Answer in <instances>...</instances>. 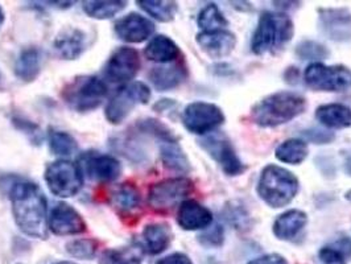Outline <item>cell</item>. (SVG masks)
I'll return each mask as SVG.
<instances>
[{"label": "cell", "mask_w": 351, "mask_h": 264, "mask_svg": "<svg viewBox=\"0 0 351 264\" xmlns=\"http://www.w3.org/2000/svg\"><path fill=\"white\" fill-rule=\"evenodd\" d=\"M198 25L202 31L225 29L228 20L215 4H208L198 15Z\"/></svg>", "instance_id": "836d02e7"}, {"label": "cell", "mask_w": 351, "mask_h": 264, "mask_svg": "<svg viewBox=\"0 0 351 264\" xmlns=\"http://www.w3.org/2000/svg\"><path fill=\"white\" fill-rule=\"evenodd\" d=\"M155 32V24L141 14L131 12L115 23V34L130 44H139Z\"/></svg>", "instance_id": "2e32d148"}, {"label": "cell", "mask_w": 351, "mask_h": 264, "mask_svg": "<svg viewBox=\"0 0 351 264\" xmlns=\"http://www.w3.org/2000/svg\"><path fill=\"white\" fill-rule=\"evenodd\" d=\"M197 43L213 58H223L234 51L237 36L228 29L202 31L197 35Z\"/></svg>", "instance_id": "e0dca14e"}, {"label": "cell", "mask_w": 351, "mask_h": 264, "mask_svg": "<svg viewBox=\"0 0 351 264\" xmlns=\"http://www.w3.org/2000/svg\"><path fill=\"white\" fill-rule=\"evenodd\" d=\"M186 78V69L181 64L161 65L149 73V80L158 91L175 88Z\"/></svg>", "instance_id": "d4e9b609"}, {"label": "cell", "mask_w": 351, "mask_h": 264, "mask_svg": "<svg viewBox=\"0 0 351 264\" xmlns=\"http://www.w3.org/2000/svg\"><path fill=\"white\" fill-rule=\"evenodd\" d=\"M156 264H193L191 258L182 252H175V254H171L162 259L158 261Z\"/></svg>", "instance_id": "b9f144b4"}, {"label": "cell", "mask_w": 351, "mask_h": 264, "mask_svg": "<svg viewBox=\"0 0 351 264\" xmlns=\"http://www.w3.org/2000/svg\"><path fill=\"white\" fill-rule=\"evenodd\" d=\"M139 53L134 48L122 47L112 53L105 65V77L115 84L128 82L141 71Z\"/></svg>", "instance_id": "7c38bea8"}, {"label": "cell", "mask_w": 351, "mask_h": 264, "mask_svg": "<svg viewBox=\"0 0 351 264\" xmlns=\"http://www.w3.org/2000/svg\"><path fill=\"white\" fill-rule=\"evenodd\" d=\"M346 198H348V200L351 202V191H349V192L346 193Z\"/></svg>", "instance_id": "bcb514c9"}, {"label": "cell", "mask_w": 351, "mask_h": 264, "mask_svg": "<svg viewBox=\"0 0 351 264\" xmlns=\"http://www.w3.org/2000/svg\"><path fill=\"white\" fill-rule=\"evenodd\" d=\"M185 128L195 135H206L225 123V114L214 104L193 102L182 112Z\"/></svg>", "instance_id": "30bf717a"}, {"label": "cell", "mask_w": 351, "mask_h": 264, "mask_svg": "<svg viewBox=\"0 0 351 264\" xmlns=\"http://www.w3.org/2000/svg\"><path fill=\"white\" fill-rule=\"evenodd\" d=\"M110 200L115 211L125 217H130L141 209V191L131 182H123L115 187L111 192Z\"/></svg>", "instance_id": "44dd1931"}, {"label": "cell", "mask_w": 351, "mask_h": 264, "mask_svg": "<svg viewBox=\"0 0 351 264\" xmlns=\"http://www.w3.org/2000/svg\"><path fill=\"white\" fill-rule=\"evenodd\" d=\"M3 21H4V12H3V8H1V5H0V27H1Z\"/></svg>", "instance_id": "f6af8a7d"}, {"label": "cell", "mask_w": 351, "mask_h": 264, "mask_svg": "<svg viewBox=\"0 0 351 264\" xmlns=\"http://www.w3.org/2000/svg\"><path fill=\"white\" fill-rule=\"evenodd\" d=\"M41 64H43L41 51L37 48H27L20 53L15 62L14 71L19 80L24 82H32L41 71Z\"/></svg>", "instance_id": "484cf974"}, {"label": "cell", "mask_w": 351, "mask_h": 264, "mask_svg": "<svg viewBox=\"0 0 351 264\" xmlns=\"http://www.w3.org/2000/svg\"><path fill=\"white\" fill-rule=\"evenodd\" d=\"M345 169L349 173V176H351V152L346 156V160H345Z\"/></svg>", "instance_id": "ee69618b"}, {"label": "cell", "mask_w": 351, "mask_h": 264, "mask_svg": "<svg viewBox=\"0 0 351 264\" xmlns=\"http://www.w3.org/2000/svg\"><path fill=\"white\" fill-rule=\"evenodd\" d=\"M49 148L54 155L71 156L78 152V143L71 134L58 130H49L48 134Z\"/></svg>", "instance_id": "1f68e13d"}, {"label": "cell", "mask_w": 351, "mask_h": 264, "mask_svg": "<svg viewBox=\"0 0 351 264\" xmlns=\"http://www.w3.org/2000/svg\"><path fill=\"white\" fill-rule=\"evenodd\" d=\"M14 123L16 124L19 127V130L24 131L25 134L31 135V139L34 141H38V136H40V132H38V127L34 123H29V121H24L21 118H15L14 119Z\"/></svg>", "instance_id": "60d3db41"}, {"label": "cell", "mask_w": 351, "mask_h": 264, "mask_svg": "<svg viewBox=\"0 0 351 264\" xmlns=\"http://www.w3.org/2000/svg\"><path fill=\"white\" fill-rule=\"evenodd\" d=\"M54 49L64 60H77L86 51L88 37L78 28H65L54 40Z\"/></svg>", "instance_id": "d6986e66"}, {"label": "cell", "mask_w": 351, "mask_h": 264, "mask_svg": "<svg viewBox=\"0 0 351 264\" xmlns=\"http://www.w3.org/2000/svg\"><path fill=\"white\" fill-rule=\"evenodd\" d=\"M309 154L306 143L301 139H288L282 141L276 148V158L281 163L298 165L301 164Z\"/></svg>", "instance_id": "f1b7e54d"}, {"label": "cell", "mask_w": 351, "mask_h": 264, "mask_svg": "<svg viewBox=\"0 0 351 264\" xmlns=\"http://www.w3.org/2000/svg\"><path fill=\"white\" fill-rule=\"evenodd\" d=\"M98 248V242L94 239H75L66 245V251L77 259H91Z\"/></svg>", "instance_id": "e575fe53"}, {"label": "cell", "mask_w": 351, "mask_h": 264, "mask_svg": "<svg viewBox=\"0 0 351 264\" xmlns=\"http://www.w3.org/2000/svg\"><path fill=\"white\" fill-rule=\"evenodd\" d=\"M293 23L284 14L263 12L251 40V49L258 56L282 49L293 37Z\"/></svg>", "instance_id": "3957f363"}, {"label": "cell", "mask_w": 351, "mask_h": 264, "mask_svg": "<svg viewBox=\"0 0 351 264\" xmlns=\"http://www.w3.org/2000/svg\"><path fill=\"white\" fill-rule=\"evenodd\" d=\"M127 7V1H121V0H110V1H84L82 3V10L85 14L93 19L98 20H105V19H111L121 14L124 8Z\"/></svg>", "instance_id": "83f0119b"}, {"label": "cell", "mask_w": 351, "mask_h": 264, "mask_svg": "<svg viewBox=\"0 0 351 264\" xmlns=\"http://www.w3.org/2000/svg\"><path fill=\"white\" fill-rule=\"evenodd\" d=\"M80 167L84 175L97 182H112L122 175V164L118 158L98 152L85 154Z\"/></svg>", "instance_id": "4fadbf2b"}, {"label": "cell", "mask_w": 351, "mask_h": 264, "mask_svg": "<svg viewBox=\"0 0 351 264\" xmlns=\"http://www.w3.org/2000/svg\"><path fill=\"white\" fill-rule=\"evenodd\" d=\"M10 200L19 229L28 237L47 239L48 205L40 187L31 181H16L10 188Z\"/></svg>", "instance_id": "6da1fadb"}, {"label": "cell", "mask_w": 351, "mask_h": 264, "mask_svg": "<svg viewBox=\"0 0 351 264\" xmlns=\"http://www.w3.org/2000/svg\"><path fill=\"white\" fill-rule=\"evenodd\" d=\"M145 57L149 61L158 62V64H168L176 61L178 58L180 48L172 38L168 36H155L145 48Z\"/></svg>", "instance_id": "cb8c5ba5"}, {"label": "cell", "mask_w": 351, "mask_h": 264, "mask_svg": "<svg viewBox=\"0 0 351 264\" xmlns=\"http://www.w3.org/2000/svg\"><path fill=\"white\" fill-rule=\"evenodd\" d=\"M318 258L322 264H346L351 258V239L341 238L330 246L322 247Z\"/></svg>", "instance_id": "f546056e"}, {"label": "cell", "mask_w": 351, "mask_h": 264, "mask_svg": "<svg viewBox=\"0 0 351 264\" xmlns=\"http://www.w3.org/2000/svg\"><path fill=\"white\" fill-rule=\"evenodd\" d=\"M298 177L279 165H267L261 173L258 194L271 208H284L292 202L299 192Z\"/></svg>", "instance_id": "277c9868"}, {"label": "cell", "mask_w": 351, "mask_h": 264, "mask_svg": "<svg viewBox=\"0 0 351 264\" xmlns=\"http://www.w3.org/2000/svg\"><path fill=\"white\" fill-rule=\"evenodd\" d=\"M45 181L49 191L60 198H71L84 187V172L81 167L69 160H57L45 169Z\"/></svg>", "instance_id": "52a82bcc"}, {"label": "cell", "mask_w": 351, "mask_h": 264, "mask_svg": "<svg viewBox=\"0 0 351 264\" xmlns=\"http://www.w3.org/2000/svg\"><path fill=\"white\" fill-rule=\"evenodd\" d=\"M304 135L306 136L308 141H313L316 144H326L333 141L334 135L326 131H318V130H311V131H305Z\"/></svg>", "instance_id": "ab89813d"}, {"label": "cell", "mask_w": 351, "mask_h": 264, "mask_svg": "<svg viewBox=\"0 0 351 264\" xmlns=\"http://www.w3.org/2000/svg\"><path fill=\"white\" fill-rule=\"evenodd\" d=\"M172 238L173 234L168 224H149L141 232V247L149 255H158L169 247Z\"/></svg>", "instance_id": "ffe728a7"}, {"label": "cell", "mask_w": 351, "mask_h": 264, "mask_svg": "<svg viewBox=\"0 0 351 264\" xmlns=\"http://www.w3.org/2000/svg\"><path fill=\"white\" fill-rule=\"evenodd\" d=\"M160 156L165 168L169 171L186 173L191 169L189 160L177 141H167L160 147Z\"/></svg>", "instance_id": "4316f807"}, {"label": "cell", "mask_w": 351, "mask_h": 264, "mask_svg": "<svg viewBox=\"0 0 351 264\" xmlns=\"http://www.w3.org/2000/svg\"><path fill=\"white\" fill-rule=\"evenodd\" d=\"M306 108V99L293 91H278L263 98L252 107L254 123L271 128L288 123L298 118Z\"/></svg>", "instance_id": "7a4b0ae2"}, {"label": "cell", "mask_w": 351, "mask_h": 264, "mask_svg": "<svg viewBox=\"0 0 351 264\" xmlns=\"http://www.w3.org/2000/svg\"><path fill=\"white\" fill-rule=\"evenodd\" d=\"M48 228L53 234L65 237L77 235L86 231V222L82 215L65 202L57 204L49 215Z\"/></svg>", "instance_id": "5bb4252c"}, {"label": "cell", "mask_w": 351, "mask_h": 264, "mask_svg": "<svg viewBox=\"0 0 351 264\" xmlns=\"http://www.w3.org/2000/svg\"><path fill=\"white\" fill-rule=\"evenodd\" d=\"M141 10H144L149 16L156 19L161 23H169L175 19L178 5L176 1L168 0H139L138 1Z\"/></svg>", "instance_id": "4dcf8cb0"}, {"label": "cell", "mask_w": 351, "mask_h": 264, "mask_svg": "<svg viewBox=\"0 0 351 264\" xmlns=\"http://www.w3.org/2000/svg\"><path fill=\"white\" fill-rule=\"evenodd\" d=\"M107 95L105 82L94 75H78L62 88L61 97L71 110L88 112L102 105Z\"/></svg>", "instance_id": "5b68a950"}, {"label": "cell", "mask_w": 351, "mask_h": 264, "mask_svg": "<svg viewBox=\"0 0 351 264\" xmlns=\"http://www.w3.org/2000/svg\"><path fill=\"white\" fill-rule=\"evenodd\" d=\"M151 99V90L144 82H131L119 88L106 107V119L111 124H121L138 106Z\"/></svg>", "instance_id": "ba28073f"}, {"label": "cell", "mask_w": 351, "mask_h": 264, "mask_svg": "<svg viewBox=\"0 0 351 264\" xmlns=\"http://www.w3.org/2000/svg\"><path fill=\"white\" fill-rule=\"evenodd\" d=\"M99 264H141V251L136 248H110L102 254Z\"/></svg>", "instance_id": "d6a6232c"}, {"label": "cell", "mask_w": 351, "mask_h": 264, "mask_svg": "<svg viewBox=\"0 0 351 264\" xmlns=\"http://www.w3.org/2000/svg\"><path fill=\"white\" fill-rule=\"evenodd\" d=\"M317 121L332 130L351 127V108L341 104L319 106L316 110Z\"/></svg>", "instance_id": "603a6c76"}, {"label": "cell", "mask_w": 351, "mask_h": 264, "mask_svg": "<svg viewBox=\"0 0 351 264\" xmlns=\"http://www.w3.org/2000/svg\"><path fill=\"white\" fill-rule=\"evenodd\" d=\"M319 28L333 41L351 40V12L346 8L318 10Z\"/></svg>", "instance_id": "9a60e30c"}, {"label": "cell", "mask_w": 351, "mask_h": 264, "mask_svg": "<svg viewBox=\"0 0 351 264\" xmlns=\"http://www.w3.org/2000/svg\"><path fill=\"white\" fill-rule=\"evenodd\" d=\"M193 191V181L186 177L165 178L149 188L148 204L158 213H168L189 200Z\"/></svg>", "instance_id": "8992f818"}, {"label": "cell", "mask_w": 351, "mask_h": 264, "mask_svg": "<svg viewBox=\"0 0 351 264\" xmlns=\"http://www.w3.org/2000/svg\"><path fill=\"white\" fill-rule=\"evenodd\" d=\"M306 85L316 91H346L351 88V71L343 65L311 64L304 73Z\"/></svg>", "instance_id": "9c48e42d"}, {"label": "cell", "mask_w": 351, "mask_h": 264, "mask_svg": "<svg viewBox=\"0 0 351 264\" xmlns=\"http://www.w3.org/2000/svg\"><path fill=\"white\" fill-rule=\"evenodd\" d=\"M248 264H288L287 261L279 254H268L252 259Z\"/></svg>", "instance_id": "7bdbcfd3"}, {"label": "cell", "mask_w": 351, "mask_h": 264, "mask_svg": "<svg viewBox=\"0 0 351 264\" xmlns=\"http://www.w3.org/2000/svg\"><path fill=\"white\" fill-rule=\"evenodd\" d=\"M177 224L186 231L208 229L213 224L211 211L194 200L184 201L177 211Z\"/></svg>", "instance_id": "ac0fdd59"}, {"label": "cell", "mask_w": 351, "mask_h": 264, "mask_svg": "<svg viewBox=\"0 0 351 264\" xmlns=\"http://www.w3.org/2000/svg\"><path fill=\"white\" fill-rule=\"evenodd\" d=\"M206 231L199 237V241L202 245L205 246L217 247L221 246L223 243V238H225V232L222 226L215 225V226H209Z\"/></svg>", "instance_id": "74e56055"}, {"label": "cell", "mask_w": 351, "mask_h": 264, "mask_svg": "<svg viewBox=\"0 0 351 264\" xmlns=\"http://www.w3.org/2000/svg\"><path fill=\"white\" fill-rule=\"evenodd\" d=\"M296 53L301 60H324L329 56L328 49L316 41H302L298 45Z\"/></svg>", "instance_id": "8d00e7d4"}, {"label": "cell", "mask_w": 351, "mask_h": 264, "mask_svg": "<svg viewBox=\"0 0 351 264\" xmlns=\"http://www.w3.org/2000/svg\"><path fill=\"white\" fill-rule=\"evenodd\" d=\"M306 224L308 215L304 211L298 209L285 211L275 221L274 234L281 241H291L299 235L300 231H302Z\"/></svg>", "instance_id": "7402d4cb"}, {"label": "cell", "mask_w": 351, "mask_h": 264, "mask_svg": "<svg viewBox=\"0 0 351 264\" xmlns=\"http://www.w3.org/2000/svg\"><path fill=\"white\" fill-rule=\"evenodd\" d=\"M199 145L228 176H239L246 171V165L238 158L231 141L222 134L215 132L205 136L199 141Z\"/></svg>", "instance_id": "8fae6325"}, {"label": "cell", "mask_w": 351, "mask_h": 264, "mask_svg": "<svg viewBox=\"0 0 351 264\" xmlns=\"http://www.w3.org/2000/svg\"><path fill=\"white\" fill-rule=\"evenodd\" d=\"M228 219L232 226H237L238 229H241V228L245 229L248 226V224H247V221H248L247 211L237 204L234 206L228 208Z\"/></svg>", "instance_id": "f35d334b"}, {"label": "cell", "mask_w": 351, "mask_h": 264, "mask_svg": "<svg viewBox=\"0 0 351 264\" xmlns=\"http://www.w3.org/2000/svg\"><path fill=\"white\" fill-rule=\"evenodd\" d=\"M56 264H74V263H71V262H58V263H56Z\"/></svg>", "instance_id": "7dc6e473"}, {"label": "cell", "mask_w": 351, "mask_h": 264, "mask_svg": "<svg viewBox=\"0 0 351 264\" xmlns=\"http://www.w3.org/2000/svg\"><path fill=\"white\" fill-rule=\"evenodd\" d=\"M139 128L143 132H148L154 135L155 138H158L162 143L167 141H177L173 132L165 125V124L158 122L156 119H145L139 123Z\"/></svg>", "instance_id": "d590c367"}]
</instances>
